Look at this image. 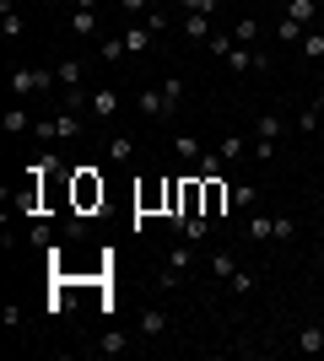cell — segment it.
Segmentation results:
<instances>
[{
  "label": "cell",
  "instance_id": "cell-18",
  "mask_svg": "<svg viewBox=\"0 0 324 361\" xmlns=\"http://www.w3.org/2000/svg\"><path fill=\"white\" fill-rule=\"evenodd\" d=\"M54 75H60V87L71 92V87H81V75H87V65H81V60H60V65H54Z\"/></svg>",
  "mask_w": 324,
  "mask_h": 361
},
{
  "label": "cell",
  "instance_id": "cell-41",
  "mask_svg": "<svg viewBox=\"0 0 324 361\" xmlns=\"http://www.w3.org/2000/svg\"><path fill=\"white\" fill-rule=\"evenodd\" d=\"M146 27L162 32V27H168V11H157V6H152V11H146Z\"/></svg>",
  "mask_w": 324,
  "mask_h": 361
},
{
  "label": "cell",
  "instance_id": "cell-28",
  "mask_svg": "<svg viewBox=\"0 0 324 361\" xmlns=\"http://www.w3.org/2000/svg\"><path fill=\"white\" fill-rule=\"evenodd\" d=\"M97 350H103V356H124V350H130V340H124L119 329H108L103 340H97Z\"/></svg>",
  "mask_w": 324,
  "mask_h": 361
},
{
  "label": "cell",
  "instance_id": "cell-32",
  "mask_svg": "<svg viewBox=\"0 0 324 361\" xmlns=\"http://www.w3.org/2000/svg\"><path fill=\"white\" fill-rule=\"evenodd\" d=\"M319 108H324V103L313 97V103L303 108V114H297V130H308V135H313V130H319Z\"/></svg>",
  "mask_w": 324,
  "mask_h": 361
},
{
  "label": "cell",
  "instance_id": "cell-11",
  "mask_svg": "<svg viewBox=\"0 0 324 361\" xmlns=\"http://www.w3.org/2000/svg\"><path fill=\"white\" fill-rule=\"evenodd\" d=\"M162 334H168V313H162V307H146V313H140V340H162Z\"/></svg>",
  "mask_w": 324,
  "mask_h": 361
},
{
  "label": "cell",
  "instance_id": "cell-37",
  "mask_svg": "<svg viewBox=\"0 0 324 361\" xmlns=\"http://www.w3.org/2000/svg\"><path fill=\"white\" fill-rule=\"evenodd\" d=\"M119 11L124 16H140V11H152V0H119Z\"/></svg>",
  "mask_w": 324,
  "mask_h": 361
},
{
  "label": "cell",
  "instance_id": "cell-29",
  "mask_svg": "<svg viewBox=\"0 0 324 361\" xmlns=\"http://www.w3.org/2000/svg\"><path fill=\"white\" fill-rule=\"evenodd\" d=\"M232 270H238V259H232L227 248H222V254H211V275H216V281H232Z\"/></svg>",
  "mask_w": 324,
  "mask_h": 361
},
{
  "label": "cell",
  "instance_id": "cell-26",
  "mask_svg": "<svg viewBox=\"0 0 324 361\" xmlns=\"http://www.w3.org/2000/svg\"><path fill=\"white\" fill-rule=\"evenodd\" d=\"M157 87H162V97H168V114H179V103H184V81L168 75V81H157Z\"/></svg>",
  "mask_w": 324,
  "mask_h": 361
},
{
  "label": "cell",
  "instance_id": "cell-9",
  "mask_svg": "<svg viewBox=\"0 0 324 361\" xmlns=\"http://www.w3.org/2000/svg\"><path fill=\"white\" fill-rule=\"evenodd\" d=\"M119 38H124V49H130V54H152V38H157V32L146 27V22H130Z\"/></svg>",
  "mask_w": 324,
  "mask_h": 361
},
{
  "label": "cell",
  "instance_id": "cell-14",
  "mask_svg": "<svg viewBox=\"0 0 324 361\" xmlns=\"http://www.w3.org/2000/svg\"><path fill=\"white\" fill-rule=\"evenodd\" d=\"M184 38H189V44H211V16L184 11Z\"/></svg>",
  "mask_w": 324,
  "mask_h": 361
},
{
  "label": "cell",
  "instance_id": "cell-19",
  "mask_svg": "<svg viewBox=\"0 0 324 361\" xmlns=\"http://www.w3.org/2000/svg\"><path fill=\"white\" fill-rule=\"evenodd\" d=\"M0 32H6V38H22V32H28V22L11 11V0H0Z\"/></svg>",
  "mask_w": 324,
  "mask_h": 361
},
{
  "label": "cell",
  "instance_id": "cell-27",
  "mask_svg": "<svg viewBox=\"0 0 324 361\" xmlns=\"http://www.w3.org/2000/svg\"><path fill=\"white\" fill-rule=\"evenodd\" d=\"M222 167H227V162H222V151H205L200 162H195V173H200V178H222Z\"/></svg>",
  "mask_w": 324,
  "mask_h": 361
},
{
  "label": "cell",
  "instance_id": "cell-20",
  "mask_svg": "<svg viewBox=\"0 0 324 361\" xmlns=\"http://www.w3.org/2000/svg\"><path fill=\"white\" fill-rule=\"evenodd\" d=\"M227 32H232V44H254V38H260L265 27H260V22H254V16H238V22H232Z\"/></svg>",
  "mask_w": 324,
  "mask_h": 361
},
{
  "label": "cell",
  "instance_id": "cell-16",
  "mask_svg": "<svg viewBox=\"0 0 324 361\" xmlns=\"http://www.w3.org/2000/svg\"><path fill=\"white\" fill-rule=\"evenodd\" d=\"M297 350H308V356H324V329H319V324H303V329H297Z\"/></svg>",
  "mask_w": 324,
  "mask_h": 361
},
{
  "label": "cell",
  "instance_id": "cell-1",
  "mask_svg": "<svg viewBox=\"0 0 324 361\" xmlns=\"http://www.w3.org/2000/svg\"><path fill=\"white\" fill-rule=\"evenodd\" d=\"M103 178H97V167H76L71 173V211H81V216H92L97 205H103Z\"/></svg>",
  "mask_w": 324,
  "mask_h": 361
},
{
  "label": "cell",
  "instance_id": "cell-6",
  "mask_svg": "<svg viewBox=\"0 0 324 361\" xmlns=\"http://www.w3.org/2000/svg\"><path fill=\"white\" fill-rule=\"evenodd\" d=\"M227 205H232V189H227V178H205V216H227Z\"/></svg>",
  "mask_w": 324,
  "mask_h": 361
},
{
  "label": "cell",
  "instance_id": "cell-3",
  "mask_svg": "<svg viewBox=\"0 0 324 361\" xmlns=\"http://www.w3.org/2000/svg\"><path fill=\"white\" fill-rule=\"evenodd\" d=\"M32 135H44V140H54V146H71V140L81 135V119H76V108H65V114H54V119H44Z\"/></svg>",
  "mask_w": 324,
  "mask_h": 361
},
{
  "label": "cell",
  "instance_id": "cell-42",
  "mask_svg": "<svg viewBox=\"0 0 324 361\" xmlns=\"http://www.w3.org/2000/svg\"><path fill=\"white\" fill-rule=\"evenodd\" d=\"M205 49H211V54H227V49H232V32H216V38H211Z\"/></svg>",
  "mask_w": 324,
  "mask_h": 361
},
{
  "label": "cell",
  "instance_id": "cell-8",
  "mask_svg": "<svg viewBox=\"0 0 324 361\" xmlns=\"http://www.w3.org/2000/svg\"><path fill=\"white\" fill-rule=\"evenodd\" d=\"M136 211H168V178L136 189Z\"/></svg>",
  "mask_w": 324,
  "mask_h": 361
},
{
  "label": "cell",
  "instance_id": "cell-25",
  "mask_svg": "<svg viewBox=\"0 0 324 361\" xmlns=\"http://www.w3.org/2000/svg\"><path fill=\"white\" fill-rule=\"evenodd\" d=\"M303 32H308V27L292 22V16H281V22H276V38H281V44H303Z\"/></svg>",
  "mask_w": 324,
  "mask_h": 361
},
{
  "label": "cell",
  "instance_id": "cell-24",
  "mask_svg": "<svg viewBox=\"0 0 324 361\" xmlns=\"http://www.w3.org/2000/svg\"><path fill=\"white\" fill-rule=\"evenodd\" d=\"M173 151H179L184 162H200V157H205V146H200L195 135H173Z\"/></svg>",
  "mask_w": 324,
  "mask_h": 361
},
{
  "label": "cell",
  "instance_id": "cell-2",
  "mask_svg": "<svg viewBox=\"0 0 324 361\" xmlns=\"http://www.w3.org/2000/svg\"><path fill=\"white\" fill-rule=\"evenodd\" d=\"M54 81L49 65H11V92H54Z\"/></svg>",
  "mask_w": 324,
  "mask_h": 361
},
{
  "label": "cell",
  "instance_id": "cell-36",
  "mask_svg": "<svg viewBox=\"0 0 324 361\" xmlns=\"http://www.w3.org/2000/svg\"><path fill=\"white\" fill-rule=\"evenodd\" d=\"M22 324H28V313H22L16 302H6V329H22Z\"/></svg>",
  "mask_w": 324,
  "mask_h": 361
},
{
  "label": "cell",
  "instance_id": "cell-38",
  "mask_svg": "<svg viewBox=\"0 0 324 361\" xmlns=\"http://www.w3.org/2000/svg\"><path fill=\"white\" fill-rule=\"evenodd\" d=\"M179 281H184V275H179V270H168V264H162V275H157V286H162V291H173V286H179Z\"/></svg>",
  "mask_w": 324,
  "mask_h": 361
},
{
  "label": "cell",
  "instance_id": "cell-17",
  "mask_svg": "<svg viewBox=\"0 0 324 361\" xmlns=\"http://www.w3.org/2000/svg\"><path fill=\"white\" fill-rule=\"evenodd\" d=\"M130 157H136V140H130V135L108 140V162H114V167H130Z\"/></svg>",
  "mask_w": 324,
  "mask_h": 361
},
{
  "label": "cell",
  "instance_id": "cell-23",
  "mask_svg": "<svg viewBox=\"0 0 324 361\" xmlns=\"http://www.w3.org/2000/svg\"><path fill=\"white\" fill-rule=\"evenodd\" d=\"M297 54H303V60H324V32L308 27V32H303V44H297Z\"/></svg>",
  "mask_w": 324,
  "mask_h": 361
},
{
  "label": "cell",
  "instance_id": "cell-33",
  "mask_svg": "<svg viewBox=\"0 0 324 361\" xmlns=\"http://www.w3.org/2000/svg\"><path fill=\"white\" fill-rule=\"evenodd\" d=\"M276 243H297V216H276Z\"/></svg>",
  "mask_w": 324,
  "mask_h": 361
},
{
  "label": "cell",
  "instance_id": "cell-31",
  "mask_svg": "<svg viewBox=\"0 0 324 361\" xmlns=\"http://www.w3.org/2000/svg\"><path fill=\"white\" fill-rule=\"evenodd\" d=\"M6 130H11V135H28V130H32L28 108H11V114H6Z\"/></svg>",
  "mask_w": 324,
  "mask_h": 361
},
{
  "label": "cell",
  "instance_id": "cell-5",
  "mask_svg": "<svg viewBox=\"0 0 324 361\" xmlns=\"http://www.w3.org/2000/svg\"><path fill=\"white\" fill-rule=\"evenodd\" d=\"M87 114H92V119H103V124H114V119H119V92H114V87H97L92 103H87Z\"/></svg>",
  "mask_w": 324,
  "mask_h": 361
},
{
  "label": "cell",
  "instance_id": "cell-39",
  "mask_svg": "<svg viewBox=\"0 0 324 361\" xmlns=\"http://www.w3.org/2000/svg\"><path fill=\"white\" fill-rule=\"evenodd\" d=\"M248 151H254L260 162H270V157H276V140H254V146H248Z\"/></svg>",
  "mask_w": 324,
  "mask_h": 361
},
{
  "label": "cell",
  "instance_id": "cell-7",
  "mask_svg": "<svg viewBox=\"0 0 324 361\" xmlns=\"http://www.w3.org/2000/svg\"><path fill=\"white\" fill-rule=\"evenodd\" d=\"M136 108L146 114V119H173V114H168V97H162V87H140V92H136Z\"/></svg>",
  "mask_w": 324,
  "mask_h": 361
},
{
  "label": "cell",
  "instance_id": "cell-22",
  "mask_svg": "<svg viewBox=\"0 0 324 361\" xmlns=\"http://www.w3.org/2000/svg\"><path fill=\"white\" fill-rule=\"evenodd\" d=\"M248 146H254V140H244V135H222V162H238V157H248Z\"/></svg>",
  "mask_w": 324,
  "mask_h": 361
},
{
  "label": "cell",
  "instance_id": "cell-40",
  "mask_svg": "<svg viewBox=\"0 0 324 361\" xmlns=\"http://www.w3.org/2000/svg\"><path fill=\"white\" fill-rule=\"evenodd\" d=\"M184 11H195V16H211V11H216V0H184Z\"/></svg>",
  "mask_w": 324,
  "mask_h": 361
},
{
  "label": "cell",
  "instance_id": "cell-12",
  "mask_svg": "<svg viewBox=\"0 0 324 361\" xmlns=\"http://www.w3.org/2000/svg\"><path fill=\"white\" fill-rule=\"evenodd\" d=\"M244 238L248 243H270V238H276V216H248V221H244Z\"/></svg>",
  "mask_w": 324,
  "mask_h": 361
},
{
  "label": "cell",
  "instance_id": "cell-34",
  "mask_svg": "<svg viewBox=\"0 0 324 361\" xmlns=\"http://www.w3.org/2000/svg\"><path fill=\"white\" fill-rule=\"evenodd\" d=\"M254 183H238V189H232V205H238V211H254Z\"/></svg>",
  "mask_w": 324,
  "mask_h": 361
},
{
  "label": "cell",
  "instance_id": "cell-35",
  "mask_svg": "<svg viewBox=\"0 0 324 361\" xmlns=\"http://www.w3.org/2000/svg\"><path fill=\"white\" fill-rule=\"evenodd\" d=\"M227 286L238 291V297H248V291H254V275H248V270H232V281H227Z\"/></svg>",
  "mask_w": 324,
  "mask_h": 361
},
{
  "label": "cell",
  "instance_id": "cell-4",
  "mask_svg": "<svg viewBox=\"0 0 324 361\" xmlns=\"http://www.w3.org/2000/svg\"><path fill=\"white\" fill-rule=\"evenodd\" d=\"M227 71H238V75H254V71H270V54H260V49H248V44H232L227 54Z\"/></svg>",
  "mask_w": 324,
  "mask_h": 361
},
{
  "label": "cell",
  "instance_id": "cell-13",
  "mask_svg": "<svg viewBox=\"0 0 324 361\" xmlns=\"http://www.w3.org/2000/svg\"><path fill=\"white\" fill-rule=\"evenodd\" d=\"M287 135V119H281V114H260V119H254V140H281Z\"/></svg>",
  "mask_w": 324,
  "mask_h": 361
},
{
  "label": "cell",
  "instance_id": "cell-10",
  "mask_svg": "<svg viewBox=\"0 0 324 361\" xmlns=\"http://www.w3.org/2000/svg\"><path fill=\"white\" fill-rule=\"evenodd\" d=\"M71 32H76V38H97V32H103V16H97V11H81V6H71Z\"/></svg>",
  "mask_w": 324,
  "mask_h": 361
},
{
  "label": "cell",
  "instance_id": "cell-21",
  "mask_svg": "<svg viewBox=\"0 0 324 361\" xmlns=\"http://www.w3.org/2000/svg\"><path fill=\"white\" fill-rule=\"evenodd\" d=\"M124 54H130V49H124V38H97V60H103V65H119Z\"/></svg>",
  "mask_w": 324,
  "mask_h": 361
},
{
  "label": "cell",
  "instance_id": "cell-30",
  "mask_svg": "<svg viewBox=\"0 0 324 361\" xmlns=\"http://www.w3.org/2000/svg\"><path fill=\"white\" fill-rule=\"evenodd\" d=\"M287 16L303 22V27H313V0H287Z\"/></svg>",
  "mask_w": 324,
  "mask_h": 361
},
{
  "label": "cell",
  "instance_id": "cell-15",
  "mask_svg": "<svg viewBox=\"0 0 324 361\" xmlns=\"http://www.w3.org/2000/svg\"><path fill=\"white\" fill-rule=\"evenodd\" d=\"M189 264H195V243H173L168 248V270H179V275H189Z\"/></svg>",
  "mask_w": 324,
  "mask_h": 361
}]
</instances>
